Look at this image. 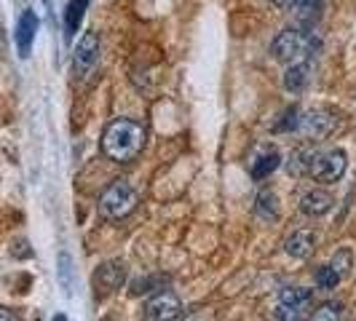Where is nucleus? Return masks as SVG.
Here are the masks:
<instances>
[{
  "label": "nucleus",
  "instance_id": "f03ea898",
  "mask_svg": "<svg viewBox=\"0 0 356 321\" xmlns=\"http://www.w3.org/2000/svg\"><path fill=\"white\" fill-rule=\"evenodd\" d=\"M321 49V38L311 30H282L270 40V56L284 65L311 62Z\"/></svg>",
  "mask_w": 356,
  "mask_h": 321
},
{
  "label": "nucleus",
  "instance_id": "b1692460",
  "mask_svg": "<svg viewBox=\"0 0 356 321\" xmlns=\"http://www.w3.org/2000/svg\"><path fill=\"white\" fill-rule=\"evenodd\" d=\"M351 260H354V257H351V249H340V252H335V257H332V263H330V265L335 268L340 276H346V273H348V268H351Z\"/></svg>",
  "mask_w": 356,
  "mask_h": 321
},
{
  "label": "nucleus",
  "instance_id": "2eb2a0df",
  "mask_svg": "<svg viewBox=\"0 0 356 321\" xmlns=\"http://www.w3.org/2000/svg\"><path fill=\"white\" fill-rule=\"evenodd\" d=\"M300 124H303V110L292 105L279 115V121L273 124V131H300Z\"/></svg>",
  "mask_w": 356,
  "mask_h": 321
},
{
  "label": "nucleus",
  "instance_id": "5701e85b",
  "mask_svg": "<svg viewBox=\"0 0 356 321\" xmlns=\"http://www.w3.org/2000/svg\"><path fill=\"white\" fill-rule=\"evenodd\" d=\"M166 284V276H156V279H137L134 284H131V292L134 295H143V292H153L156 286H163Z\"/></svg>",
  "mask_w": 356,
  "mask_h": 321
},
{
  "label": "nucleus",
  "instance_id": "20e7f679",
  "mask_svg": "<svg viewBox=\"0 0 356 321\" xmlns=\"http://www.w3.org/2000/svg\"><path fill=\"white\" fill-rule=\"evenodd\" d=\"M346 153L340 147H327V150H314V160H311V174L316 182H338L346 172Z\"/></svg>",
  "mask_w": 356,
  "mask_h": 321
},
{
  "label": "nucleus",
  "instance_id": "ddd939ff",
  "mask_svg": "<svg viewBox=\"0 0 356 321\" xmlns=\"http://www.w3.org/2000/svg\"><path fill=\"white\" fill-rule=\"evenodd\" d=\"M121 281H124V268L118 265V263H105V265H99L97 276H94V286H97L99 292L118 289Z\"/></svg>",
  "mask_w": 356,
  "mask_h": 321
},
{
  "label": "nucleus",
  "instance_id": "9b49d317",
  "mask_svg": "<svg viewBox=\"0 0 356 321\" xmlns=\"http://www.w3.org/2000/svg\"><path fill=\"white\" fill-rule=\"evenodd\" d=\"M332 209V196L324 190H308L300 196V212L308 217H321Z\"/></svg>",
  "mask_w": 356,
  "mask_h": 321
},
{
  "label": "nucleus",
  "instance_id": "4be33fe9",
  "mask_svg": "<svg viewBox=\"0 0 356 321\" xmlns=\"http://www.w3.org/2000/svg\"><path fill=\"white\" fill-rule=\"evenodd\" d=\"M276 319L279 321H308L303 316V308H298V305H282V303H279V311H276Z\"/></svg>",
  "mask_w": 356,
  "mask_h": 321
},
{
  "label": "nucleus",
  "instance_id": "f8f14e48",
  "mask_svg": "<svg viewBox=\"0 0 356 321\" xmlns=\"http://www.w3.org/2000/svg\"><path fill=\"white\" fill-rule=\"evenodd\" d=\"M273 3L295 14L300 22H314L321 14V0H273Z\"/></svg>",
  "mask_w": 356,
  "mask_h": 321
},
{
  "label": "nucleus",
  "instance_id": "9d476101",
  "mask_svg": "<svg viewBox=\"0 0 356 321\" xmlns=\"http://www.w3.org/2000/svg\"><path fill=\"white\" fill-rule=\"evenodd\" d=\"M91 0H67L65 6V17H62V27H65V40H72V35L81 30V22L86 17Z\"/></svg>",
  "mask_w": 356,
  "mask_h": 321
},
{
  "label": "nucleus",
  "instance_id": "423d86ee",
  "mask_svg": "<svg viewBox=\"0 0 356 321\" xmlns=\"http://www.w3.org/2000/svg\"><path fill=\"white\" fill-rule=\"evenodd\" d=\"M145 321H175L182 316V303L175 292L163 289V292H156L147 303H145Z\"/></svg>",
  "mask_w": 356,
  "mask_h": 321
},
{
  "label": "nucleus",
  "instance_id": "7ed1b4c3",
  "mask_svg": "<svg viewBox=\"0 0 356 321\" xmlns=\"http://www.w3.org/2000/svg\"><path fill=\"white\" fill-rule=\"evenodd\" d=\"M134 206H137V190L131 188L129 179H115L99 196V214L107 220H124L126 214L134 212Z\"/></svg>",
  "mask_w": 356,
  "mask_h": 321
},
{
  "label": "nucleus",
  "instance_id": "0eeeda50",
  "mask_svg": "<svg viewBox=\"0 0 356 321\" xmlns=\"http://www.w3.org/2000/svg\"><path fill=\"white\" fill-rule=\"evenodd\" d=\"M38 24H40V22H38L35 11H33V8H24L17 22V49H19V56H22V59H27V56L33 54Z\"/></svg>",
  "mask_w": 356,
  "mask_h": 321
},
{
  "label": "nucleus",
  "instance_id": "412c9836",
  "mask_svg": "<svg viewBox=\"0 0 356 321\" xmlns=\"http://www.w3.org/2000/svg\"><path fill=\"white\" fill-rule=\"evenodd\" d=\"M340 281H343V276H340L332 265H324L316 270V284H319L321 289H335Z\"/></svg>",
  "mask_w": 356,
  "mask_h": 321
},
{
  "label": "nucleus",
  "instance_id": "39448f33",
  "mask_svg": "<svg viewBox=\"0 0 356 321\" xmlns=\"http://www.w3.org/2000/svg\"><path fill=\"white\" fill-rule=\"evenodd\" d=\"M99 62V35L97 33H86L75 43V51H72V72L78 78H86L94 72Z\"/></svg>",
  "mask_w": 356,
  "mask_h": 321
},
{
  "label": "nucleus",
  "instance_id": "1a4fd4ad",
  "mask_svg": "<svg viewBox=\"0 0 356 321\" xmlns=\"http://www.w3.org/2000/svg\"><path fill=\"white\" fill-rule=\"evenodd\" d=\"M316 249V236L311 231H298L292 233L284 241V252L295 260H308Z\"/></svg>",
  "mask_w": 356,
  "mask_h": 321
},
{
  "label": "nucleus",
  "instance_id": "dca6fc26",
  "mask_svg": "<svg viewBox=\"0 0 356 321\" xmlns=\"http://www.w3.org/2000/svg\"><path fill=\"white\" fill-rule=\"evenodd\" d=\"M311 160H314V150H295L286 169H289L292 177H308L311 174Z\"/></svg>",
  "mask_w": 356,
  "mask_h": 321
},
{
  "label": "nucleus",
  "instance_id": "6e6552de",
  "mask_svg": "<svg viewBox=\"0 0 356 321\" xmlns=\"http://www.w3.org/2000/svg\"><path fill=\"white\" fill-rule=\"evenodd\" d=\"M335 126H338V118L330 110H311V113H303L300 131L311 134V137H327Z\"/></svg>",
  "mask_w": 356,
  "mask_h": 321
},
{
  "label": "nucleus",
  "instance_id": "393cba45",
  "mask_svg": "<svg viewBox=\"0 0 356 321\" xmlns=\"http://www.w3.org/2000/svg\"><path fill=\"white\" fill-rule=\"evenodd\" d=\"M0 316H3V321H14V316H11V311H8V308H3V311H0Z\"/></svg>",
  "mask_w": 356,
  "mask_h": 321
},
{
  "label": "nucleus",
  "instance_id": "aec40b11",
  "mask_svg": "<svg viewBox=\"0 0 356 321\" xmlns=\"http://www.w3.org/2000/svg\"><path fill=\"white\" fill-rule=\"evenodd\" d=\"M311 295H314V292H311V289H303V286H300V289H298V286H286V289L279 292V303L303 308V305L311 300Z\"/></svg>",
  "mask_w": 356,
  "mask_h": 321
},
{
  "label": "nucleus",
  "instance_id": "a878e982",
  "mask_svg": "<svg viewBox=\"0 0 356 321\" xmlns=\"http://www.w3.org/2000/svg\"><path fill=\"white\" fill-rule=\"evenodd\" d=\"M54 321H67V319H65V316H56V319H54Z\"/></svg>",
  "mask_w": 356,
  "mask_h": 321
},
{
  "label": "nucleus",
  "instance_id": "4468645a",
  "mask_svg": "<svg viewBox=\"0 0 356 321\" xmlns=\"http://www.w3.org/2000/svg\"><path fill=\"white\" fill-rule=\"evenodd\" d=\"M311 81V65L300 62V65H289L284 72V89L286 91H303Z\"/></svg>",
  "mask_w": 356,
  "mask_h": 321
},
{
  "label": "nucleus",
  "instance_id": "f3484780",
  "mask_svg": "<svg viewBox=\"0 0 356 321\" xmlns=\"http://www.w3.org/2000/svg\"><path fill=\"white\" fill-rule=\"evenodd\" d=\"M279 163H282V156H279L276 150H268V153H263V156H257V163H254V169H252V177L266 179L270 172L279 169Z\"/></svg>",
  "mask_w": 356,
  "mask_h": 321
},
{
  "label": "nucleus",
  "instance_id": "6ab92c4d",
  "mask_svg": "<svg viewBox=\"0 0 356 321\" xmlns=\"http://www.w3.org/2000/svg\"><path fill=\"white\" fill-rule=\"evenodd\" d=\"M343 316H346L343 303H321L319 308L308 316V321H343Z\"/></svg>",
  "mask_w": 356,
  "mask_h": 321
},
{
  "label": "nucleus",
  "instance_id": "a211bd4d",
  "mask_svg": "<svg viewBox=\"0 0 356 321\" xmlns=\"http://www.w3.org/2000/svg\"><path fill=\"white\" fill-rule=\"evenodd\" d=\"M254 209H257V214L263 220H276L279 217V198L273 196V193H268V190H263V193H257Z\"/></svg>",
  "mask_w": 356,
  "mask_h": 321
},
{
  "label": "nucleus",
  "instance_id": "f257e3e1",
  "mask_svg": "<svg viewBox=\"0 0 356 321\" xmlns=\"http://www.w3.org/2000/svg\"><path fill=\"white\" fill-rule=\"evenodd\" d=\"M145 147V126L134 118H115L105 129L102 137V150L110 160L115 163H129L134 160Z\"/></svg>",
  "mask_w": 356,
  "mask_h": 321
}]
</instances>
